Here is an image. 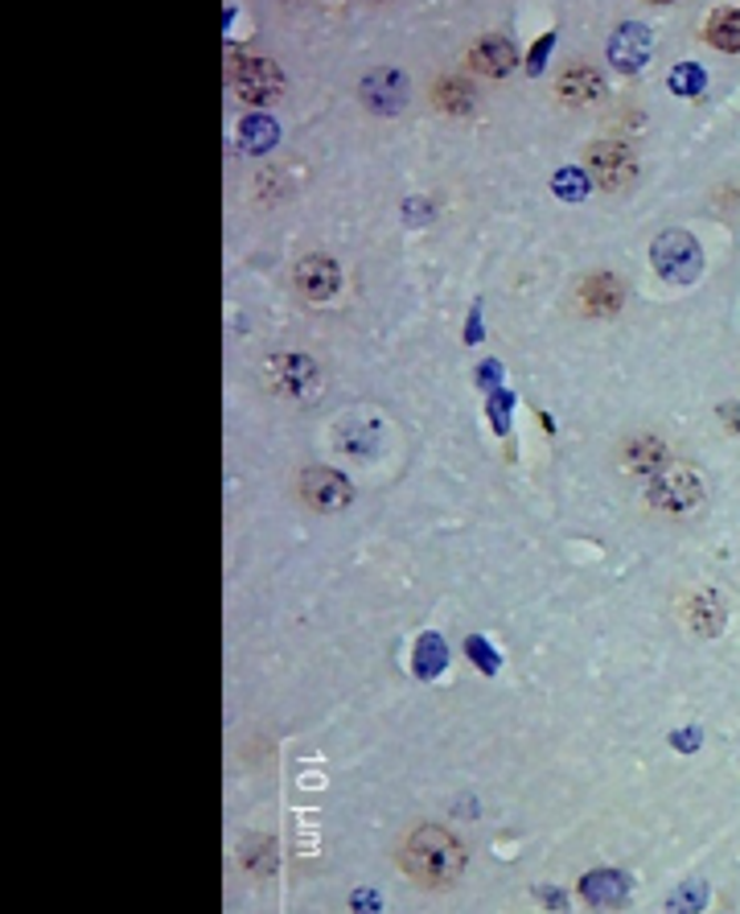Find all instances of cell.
Wrapping results in <instances>:
<instances>
[{
  "instance_id": "obj_1",
  "label": "cell",
  "mask_w": 740,
  "mask_h": 914,
  "mask_svg": "<svg viewBox=\"0 0 740 914\" xmlns=\"http://www.w3.org/2000/svg\"><path fill=\"white\" fill-rule=\"evenodd\" d=\"M404 870L412 882H419L424 890H448L465 873V848L440 824H419L399 848Z\"/></svg>"
},
{
  "instance_id": "obj_2",
  "label": "cell",
  "mask_w": 740,
  "mask_h": 914,
  "mask_svg": "<svg viewBox=\"0 0 740 914\" xmlns=\"http://www.w3.org/2000/svg\"><path fill=\"white\" fill-rule=\"evenodd\" d=\"M650 503L658 511H671V515H687L703 503V479H699L691 465H662L655 479H650Z\"/></svg>"
},
{
  "instance_id": "obj_3",
  "label": "cell",
  "mask_w": 740,
  "mask_h": 914,
  "mask_svg": "<svg viewBox=\"0 0 740 914\" xmlns=\"http://www.w3.org/2000/svg\"><path fill=\"white\" fill-rule=\"evenodd\" d=\"M650 260H655L658 277H667L671 284H691L699 277V268H703V252L687 231L658 235L655 248H650Z\"/></svg>"
},
{
  "instance_id": "obj_4",
  "label": "cell",
  "mask_w": 740,
  "mask_h": 914,
  "mask_svg": "<svg viewBox=\"0 0 740 914\" xmlns=\"http://www.w3.org/2000/svg\"><path fill=\"white\" fill-rule=\"evenodd\" d=\"M267 383H272L280 395L313 400V395H317V383H322V371H317V363L305 359V354H276V359L267 363Z\"/></svg>"
},
{
  "instance_id": "obj_5",
  "label": "cell",
  "mask_w": 740,
  "mask_h": 914,
  "mask_svg": "<svg viewBox=\"0 0 740 914\" xmlns=\"http://www.w3.org/2000/svg\"><path fill=\"white\" fill-rule=\"evenodd\" d=\"M231 83H235L239 99H247V103H272L280 96V67L267 58H235Z\"/></svg>"
},
{
  "instance_id": "obj_6",
  "label": "cell",
  "mask_w": 740,
  "mask_h": 914,
  "mask_svg": "<svg viewBox=\"0 0 740 914\" xmlns=\"http://www.w3.org/2000/svg\"><path fill=\"white\" fill-rule=\"evenodd\" d=\"M588 169H592V178H597L605 190H626V185H633V178H638V157L629 153L626 144L605 141V144H592Z\"/></svg>"
},
{
  "instance_id": "obj_7",
  "label": "cell",
  "mask_w": 740,
  "mask_h": 914,
  "mask_svg": "<svg viewBox=\"0 0 740 914\" xmlns=\"http://www.w3.org/2000/svg\"><path fill=\"white\" fill-rule=\"evenodd\" d=\"M301 494L308 499V506H317V511L330 515V511H342L354 499V486L337 470H330V465H313V470L301 474Z\"/></svg>"
},
{
  "instance_id": "obj_8",
  "label": "cell",
  "mask_w": 740,
  "mask_h": 914,
  "mask_svg": "<svg viewBox=\"0 0 740 914\" xmlns=\"http://www.w3.org/2000/svg\"><path fill=\"white\" fill-rule=\"evenodd\" d=\"M293 281H296V289H301V297H308V301H330V297L342 289V272H337V264L330 260V255L313 252L296 264Z\"/></svg>"
},
{
  "instance_id": "obj_9",
  "label": "cell",
  "mask_w": 740,
  "mask_h": 914,
  "mask_svg": "<svg viewBox=\"0 0 740 914\" xmlns=\"http://www.w3.org/2000/svg\"><path fill=\"white\" fill-rule=\"evenodd\" d=\"M650 50H655V42H650V29L646 26H621L609 38V58H614L617 71H642Z\"/></svg>"
},
{
  "instance_id": "obj_10",
  "label": "cell",
  "mask_w": 740,
  "mask_h": 914,
  "mask_svg": "<svg viewBox=\"0 0 740 914\" xmlns=\"http://www.w3.org/2000/svg\"><path fill=\"white\" fill-rule=\"evenodd\" d=\"M363 99L383 115L399 112L407 103V79L399 71H371L363 79Z\"/></svg>"
},
{
  "instance_id": "obj_11",
  "label": "cell",
  "mask_w": 740,
  "mask_h": 914,
  "mask_svg": "<svg viewBox=\"0 0 740 914\" xmlns=\"http://www.w3.org/2000/svg\"><path fill=\"white\" fill-rule=\"evenodd\" d=\"M469 67H474L477 74L503 79V74H510L518 67L515 42H510V38H481V42H474V50H469Z\"/></svg>"
},
{
  "instance_id": "obj_12",
  "label": "cell",
  "mask_w": 740,
  "mask_h": 914,
  "mask_svg": "<svg viewBox=\"0 0 740 914\" xmlns=\"http://www.w3.org/2000/svg\"><path fill=\"white\" fill-rule=\"evenodd\" d=\"M580 894H585L588 906L614 911V906H621V902L629 898V882L617 870H597V873H585V877H580Z\"/></svg>"
},
{
  "instance_id": "obj_13",
  "label": "cell",
  "mask_w": 740,
  "mask_h": 914,
  "mask_svg": "<svg viewBox=\"0 0 740 914\" xmlns=\"http://www.w3.org/2000/svg\"><path fill=\"white\" fill-rule=\"evenodd\" d=\"M728 622V610L724 602L716 597V590H699L691 593V602H687V626L699 634H720Z\"/></svg>"
},
{
  "instance_id": "obj_14",
  "label": "cell",
  "mask_w": 740,
  "mask_h": 914,
  "mask_svg": "<svg viewBox=\"0 0 740 914\" xmlns=\"http://www.w3.org/2000/svg\"><path fill=\"white\" fill-rule=\"evenodd\" d=\"M621 301H626V289L614 277H592V281L580 284V305L588 313H617Z\"/></svg>"
},
{
  "instance_id": "obj_15",
  "label": "cell",
  "mask_w": 740,
  "mask_h": 914,
  "mask_svg": "<svg viewBox=\"0 0 740 914\" xmlns=\"http://www.w3.org/2000/svg\"><path fill=\"white\" fill-rule=\"evenodd\" d=\"M337 450L349 458H375L378 453V424L375 421H346L337 429Z\"/></svg>"
},
{
  "instance_id": "obj_16",
  "label": "cell",
  "mask_w": 740,
  "mask_h": 914,
  "mask_svg": "<svg viewBox=\"0 0 740 914\" xmlns=\"http://www.w3.org/2000/svg\"><path fill=\"white\" fill-rule=\"evenodd\" d=\"M556 91L564 103H592V99L605 96V79L597 71H588V67H576V71H568L559 79Z\"/></svg>"
},
{
  "instance_id": "obj_17",
  "label": "cell",
  "mask_w": 740,
  "mask_h": 914,
  "mask_svg": "<svg viewBox=\"0 0 740 914\" xmlns=\"http://www.w3.org/2000/svg\"><path fill=\"white\" fill-rule=\"evenodd\" d=\"M708 42L724 54H737L740 50V9H716L708 17Z\"/></svg>"
},
{
  "instance_id": "obj_18",
  "label": "cell",
  "mask_w": 740,
  "mask_h": 914,
  "mask_svg": "<svg viewBox=\"0 0 740 914\" xmlns=\"http://www.w3.org/2000/svg\"><path fill=\"white\" fill-rule=\"evenodd\" d=\"M448 663V651L445 643H440V634H419L416 639V675L419 680H436V675L445 672Z\"/></svg>"
},
{
  "instance_id": "obj_19",
  "label": "cell",
  "mask_w": 740,
  "mask_h": 914,
  "mask_svg": "<svg viewBox=\"0 0 740 914\" xmlns=\"http://www.w3.org/2000/svg\"><path fill=\"white\" fill-rule=\"evenodd\" d=\"M239 141H243L247 153H267L276 144V120L272 115H247L239 124Z\"/></svg>"
},
{
  "instance_id": "obj_20",
  "label": "cell",
  "mask_w": 740,
  "mask_h": 914,
  "mask_svg": "<svg viewBox=\"0 0 740 914\" xmlns=\"http://www.w3.org/2000/svg\"><path fill=\"white\" fill-rule=\"evenodd\" d=\"M662 441H655V436H638V441H629L626 445V465L629 470H638V474H658L662 470Z\"/></svg>"
},
{
  "instance_id": "obj_21",
  "label": "cell",
  "mask_w": 740,
  "mask_h": 914,
  "mask_svg": "<svg viewBox=\"0 0 740 914\" xmlns=\"http://www.w3.org/2000/svg\"><path fill=\"white\" fill-rule=\"evenodd\" d=\"M436 103H440L445 112L462 115V112H469V103H474V91H469V83H462V79H445V83L436 87Z\"/></svg>"
},
{
  "instance_id": "obj_22",
  "label": "cell",
  "mask_w": 740,
  "mask_h": 914,
  "mask_svg": "<svg viewBox=\"0 0 740 914\" xmlns=\"http://www.w3.org/2000/svg\"><path fill=\"white\" fill-rule=\"evenodd\" d=\"M551 190H556L559 198H568V202H580V198L588 194V178L580 169H559L556 178H551Z\"/></svg>"
},
{
  "instance_id": "obj_23",
  "label": "cell",
  "mask_w": 740,
  "mask_h": 914,
  "mask_svg": "<svg viewBox=\"0 0 740 914\" xmlns=\"http://www.w3.org/2000/svg\"><path fill=\"white\" fill-rule=\"evenodd\" d=\"M671 91H675V96H699V91H703V71H699V67H691V62L675 67Z\"/></svg>"
},
{
  "instance_id": "obj_24",
  "label": "cell",
  "mask_w": 740,
  "mask_h": 914,
  "mask_svg": "<svg viewBox=\"0 0 740 914\" xmlns=\"http://www.w3.org/2000/svg\"><path fill=\"white\" fill-rule=\"evenodd\" d=\"M703 898H708V890H703V882H691V886H683L679 894L671 898V914H696L699 906H703Z\"/></svg>"
},
{
  "instance_id": "obj_25",
  "label": "cell",
  "mask_w": 740,
  "mask_h": 914,
  "mask_svg": "<svg viewBox=\"0 0 740 914\" xmlns=\"http://www.w3.org/2000/svg\"><path fill=\"white\" fill-rule=\"evenodd\" d=\"M489 421H494V429H498V433H506V429H510V392H503V388L489 395Z\"/></svg>"
},
{
  "instance_id": "obj_26",
  "label": "cell",
  "mask_w": 740,
  "mask_h": 914,
  "mask_svg": "<svg viewBox=\"0 0 740 914\" xmlns=\"http://www.w3.org/2000/svg\"><path fill=\"white\" fill-rule=\"evenodd\" d=\"M465 651H469V655H474V663L477 667H481V672H498V655H494V651H489V643L486 639H469V643H465Z\"/></svg>"
},
{
  "instance_id": "obj_27",
  "label": "cell",
  "mask_w": 740,
  "mask_h": 914,
  "mask_svg": "<svg viewBox=\"0 0 740 914\" xmlns=\"http://www.w3.org/2000/svg\"><path fill=\"white\" fill-rule=\"evenodd\" d=\"M551 46H556V38L547 33L544 42H539V46H535V50H531V62H527V71H531V74H539V71H544V58H547V50H551Z\"/></svg>"
},
{
  "instance_id": "obj_28",
  "label": "cell",
  "mask_w": 740,
  "mask_h": 914,
  "mask_svg": "<svg viewBox=\"0 0 740 914\" xmlns=\"http://www.w3.org/2000/svg\"><path fill=\"white\" fill-rule=\"evenodd\" d=\"M720 421H732V429L740 433V409L737 404H724V409H720Z\"/></svg>"
},
{
  "instance_id": "obj_29",
  "label": "cell",
  "mask_w": 740,
  "mask_h": 914,
  "mask_svg": "<svg viewBox=\"0 0 740 914\" xmlns=\"http://www.w3.org/2000/svg\"><path fill=\"white\" fill-rule=\"evenodd\" d=\"M498 375H503V366H498V363L481 366V383H498Z\"/></svg>"
},
{
  "instance_id": "obj_30",
  "label": "cell",
  "mask_w": 740,
  "mask_h": 914,
  "mask_svg": "<svg viewBox=\"0 0 740 914\" xmlns=\"http://www.w3.org/2000/svg\"><path fill=\"white\" fill-rule=\"evenodd\" d=\"M696 742H699L696 733H679V737H675V746H696Z\"/></svg>"
}]
</instances>
